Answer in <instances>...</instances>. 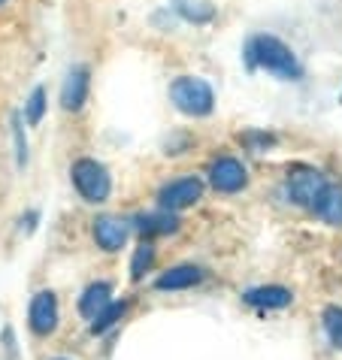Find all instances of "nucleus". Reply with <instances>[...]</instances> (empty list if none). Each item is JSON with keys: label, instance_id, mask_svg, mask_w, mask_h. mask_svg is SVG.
Returning <instances> with one entry per match:
<instances>
[{"label": "nucleus", "instance_id": "dca6fc26", "mask_svg": "<svg viewBox=\"0 0 342 360\" xmlns=\"http://www.w3.org/2000/svg\"><path fill=\"white\" fill-rule=\"evenodd\" d=\"M152 261H155V245L152 243H143L134 252V261H130V276L134 278H143L146 276V269L152 266Z\"/></svg>", "mask_w": 342, "mask_h": 360}, {"label": "nucleus", "instance_id": "ddd939ff", "mask_svg": "<svg viewBox=\"0 0 342 360\" xmlns=\"http://www.w3.org/2000/svg\"><path fill=\"white\" fill-rule=\"evenodd\" d=\"M315 212L324 218L327 224H342V188L339 185H327V191L318 200Z\"/></svg>", "mask_w": 342, "mask_h": 360}, {"label": "nucleus", "instance_id": "1a4fd4ad", "mask_svg": "<svg viewBox=\"0 0 342 360\" xmlns=\"http://www.w3.org/2000/svg\"><path fill=\"white\" fill-rule=\"evenodd\" d=\"M94 239L103 252H118L127 239V224L118 221V218H113V215L97 218L94 221Z\"/></svg>", "mask_w": 342, "mask_h": 360}, {"label": "nucleus", "instance_id": "aec40b11", "mask_svg": "<svg viewBox=\"0 0 342 360\" xmlns=\"http://www.w3.org/2000/svg\"><path fill=\"white\" fill-rule=\"evenodd\" d=\"M58 360H61V357H58Z\"/></svg>", "mask_w": 342, "mask_h": 360}, {"label": "nucleus", "instance_id": "6e6552de", "mask_svg": "<svg viewBox=\"0 0 342 360\" xmlns=\"http://www.w3.org/2000/svg\"><path fill=\"white\" fill-rule=\"evenodd\" d=\"M85 97H88V67H73L61 88V106L67 112H76V109H82Z\"/></svg>", "mask_w": 342, "mask_h": 360}, {"label": "nucleus", "instance_id": "a211bd4d", "mask_svg": "<svg viewBox=\"0 0 342 360\" xmlns=\"http://www.w3.org/2000/svg\"><path fill=\"white\" fill-rule=\"evenodd\" d=\"M43 112H46V88H34L31 97H27L25 115H27V122L31 124H39L43 122Z\"/></svg>", "mask_w": 342, "mask_h": 360}, {"label": "nucleus", "instance_id": "2eb2a0df", "mask_svg": "<svg viewBox=\"0 0 342 360\" xmlns=\"http://www.w3.org/2000/svg\"><path fill=\"white\" fill-rule=\"evenodd\" d=\"M125 312H127V303H109L103 312H100L94 321H91V333H103V330H109Z\"/></svg>", "mask_w": 342, "mask_h": 360}, {"label": "nucleus", "instance_id": "20e7f679", "mask_svg": "<svg viewBox=\"0 0 342 360\" xmlns=\"http://www.w3.org/2000/svg\"><path fill=\"white\" fill-rule=\"evenodd\" d=\"M324 191H327V179L321 176L318 169H312V167L291 169V176H288V194H291V200H294L297 206L315 209L318 200L324 197Z\"/></svg>", "mask_w": 342, "mask_h": 360}, {"label": "nucleus", "instance_id": "f257e3e1", "mask_svg": "<svg viewBox=\"0 0 342 360\" xmlns=\"http://www.w3.org/2000/svg\"><path fill=\"white\" fill-rule=\"evenodd\" d=\"M246 58L251 67H264L267 73H276L281 79H300L303 76V67H300L297 55L281 43L276 37H251L248 46H246Z\"/></svg>", "mask_w": 342, "mask_h": 360}, {"label": "nucleus", "instance_id": "9d476101", "mask_svg": "<svg viewBox=\"0 0 342 360\" xmlns=\"http://www.w3.org/2000/svg\"><path fill=\"white\" fill-rule=\"evenodd\" d=\"M197 282H203V269L191 266V264H182V266L167 269V273L155 282V288H158V291H182V288H191Z\"/></svg>", "mask_w": 342, "mask_h": 360}, {"label": "nucleus", "instance_id": "f03ea898", "mask_svg": "<svg viewBox=\"0 0 342 360\" xmlns=\"http://www.w3.org/2000/svg\"><path fill=\"white\" fill-rule=\"evenodd\" d=\"M170 97H173V103L179 112L185 115H209L215 106V94L213 88H209V82H203V79L197 76H182L176 79L173 85H170Z\"/></svg>", "mask_w": 342, "mask_h": 360}, {"label": "nucleus", "instance_id": "423d86ee", "mask_svg": "<svg viewBox=\"0 0 342 360\" xmlns=\"http://www.w3.org/2000/svg\"><path fill=\"white\" fill-rule=\"evenodd\" d=\"M209 182H213V188L221 194H234L239 188H246L248 173L236 158H218V161H213V167H209Z\"/></svg>", "mask_w": 342, "mask_h": 360}, {"label": "nucleus", "instance_id": "7ed1b4c3", "mask_svg": "<svg viewBox=\"0 0 342 360\" xmlns=\"http://www.w3.org/2000/svg\"><path fill=\"white\" fill-rule=\"evenodd\" d=\"M70 176H73L76 191L82 194L88 203H103V200L109 197V188H113V182H109V173H106L103 164L91 161V158H82V161L73 164Z\"/></svg>", "mask_w": 342, "mask_h": 360}, {"label": "nucleus", "instance_id": "f3484780", "mask_svg": "<svg viewBox=\"0 0 342 360\" xmlns=\"http://www.w3.org/2000/svg\"><path fill=\"white\" fill-rule=\"evenodd\" d=\"M324 330L330 336V342L342 348V306H327L324 309Z\"/></svg>", "mask_w": 342, "mask_h": 360}, {"label": "nucleus", "instance_id": "39448f33", "mask_svg": "<svg viewBox=\"0 0 342 360\" xmlns=\"http://www.w3.org/2000/svg\"><path fill=\"white\" fill-rule=\"evenodd\" d=\"M200 194H203V182L194 176H185V179H176V182L160 188L158 200H160V209H164V212H176V209L197 203Z\"/></svg>", "mask_w": 342, "mask_h": 360}, {"label": "nucleus", "instance_id": "f8f14e48", "mask_svg": "<svg viewBox=\"0 0 342 360\" xmlns=\"http://www.w3.org/2000/svg\"><path fill=\"white\" fill-rule=\"evenodd\" d=\"M109 303H113V288L106 282H97L82 294V300H79V312L85 318H97Z\"/></svg>", "mask_w": 342, "mask_h": 360}, {"label": "nucleus", "instance_id": "9b49d317", "mask_svg": "<svg viewBox=\"0 0 342 360\" xmlns=\"http://www.w3.org/2000/svg\"><path fill=\"white\" fill-rule=\"evenodd\" d=\"M243 300L248 306H258V309H285V306H291L294 294H291L288 288L270 285V288H251V291L243 294Z\"/></svg>", "mask_w": 342, "mask_h": 360}, {"label": "nucleus", "instance_id": "6ab92c4d", "mask_svg": "<svg viewBox=\"0 0 342 360\" xmlns=\"http://www.w3.org/2000/svg\"><path fill=\"white\" fill-rule=\"evenodd\" d=\"M0 4H4V0H0Z\"/></svg>", "mask_w": 342, "mask_h": 360}, {"label": "nucleus", "instance_id": "0eeeda50", "mask_svg": "<svg viewBox=\"0 0 342 360\" xmlns=\"http://www.w3.org/2000/svg\"><path fill=\"white\" fill-rule=\"evenodd\" d=\"M27 321L37 336H49L58 327V300L52 291H39L31 300V312H27Z\"/></svg>", "mask_w": 342, "mask_h": 360}, {"label": "nucleus", "instance_id": "4468645a", "mask_svg": "<svg viewBox=\"0 0 342 360\" xmlns=\"http://www.w3.org/2000/svg\"><path fill=\"white\" fill-rule=\"evenodd\" d=\"M137 227L143 230V233L155 236V233H173V230L179 227V221H176L173 212H155V215H139Z\"/></svg>", "mask_w": 342, "mask_h": 360}]
</instances>
